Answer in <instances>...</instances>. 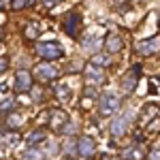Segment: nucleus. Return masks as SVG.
<instances>
[{"label":"nucleus","instance_id":"16","mask_svg":"<svg viewBox=\"0 0 160 160\" xmlns=\"http://www.w3.org/2000/svg\"><path fill=\"white\" fill-rule=\"evenodd\" d=\"M22 160H45V154H43V149H38L37 145H32V148H28L22 154Z\"/></svg>","mask_w":160,"mask_h":160},{"label":"nucleus","instance_id":"30","mask_svg":"<svg viewBox=\"0 0 160 160\" xmlns=\"http://www.w3.org/2000/svg\"><path fill=\"white\" fill-rule=\"evenodd\" d=\"M13 0H0V9H4V7H9Z\"/></svg>","mask_w":160,"mask_h":160},{"label":"nucleus","instance_id":"5","mask_svg":"<svg viewBox=\"0 0 160 160\" xmlns=\"http://www.w3.org/2000/svg\"><path fill=\"white\" fill-rule=\"evenodd\" d=\"M160 51V37H149L137 43V53L139 56H156Z\"/></svg>","mask_w":160,"mask_h":160},{"label":"nucleus","instance_id":"18","mask_svg":"<svg viewBox=\"0 0 160 160\" xmlns=\"http://www.w3.org/2000/svg\"><path fill=\"white\" fill-rule=\"evenodd\" d=\"M92 64H96V66H109L111 64V56L109 53H94V58H92Z\"/></svg>","mask_w":160,"mask_h":160},{"label":"nucleus","instance_id":"8","mask_svg":"<svg viewBox=\"0 0 160 160\" xmlns=\"http://www.w3.org/2000/svg\"><path fill=\"white\" fill-rule=\"evenodd\" d=\"M32 90V75L28 73V71H17L15 75V92H19V94H26V92H30Z\"/></svg>","mask_w":160,"mask_h":160},{"label":"nucleus","instance_id":"12","mask_svg":"<svg viewBox=\"0 0 160 160\" xmlns=\"http://www.w3.org/2000/svg\"><path fill=\"white\" fill-rule=\"evenodd\" d=\"M45 137H47V130H45V128H34V130L28 132L26 143H28V148H32V145H37L41 141H45Z\"/></svg>","mask_w":160,"mask_h":160},{"label":"nucleus","instance_id":"17","mask_svg":"<svg viewBox=\"0 0 160 160\" xmlns=\"http://www.w3.org/2000/svg\"><path fill=\"white\" fill-rule=\"evenodd\" d=\"M22 122H24V118H22L19 113H15V111H11V113L7 115V126H9V130H17V128L22 126Z\"/></svg>","mask_w":160,"mask_h":160},{"label":"nucleus","instance_id":"15","mask_svg":"<svg viewBox=\"0 0 160 160\" xmlns=\"http://www.w3.org/2000/svg\"><path fill=\"white\" fill-rule=\"evenodd\" d=\"M81 47H83L86 51H90V53H98V49L102 47V38H98V37L86 38V41L81 43Z\"/></svg>","mask_w":160,"mask_h":160},{"label":"nucleus","instance_id":"1","mask_svg":"<svg viewBox=\"0 0 160 160\" xmlns=\"http://www.w3.org/2000/svg\"><path fill=\"white\" fill-rule=\"evenodd\" d=\"M120 109H122V98H120L118 94H113V92H105V94L98 98V111H100V115L109 118V115H115Z\"/></svg>","mask_w":160,"mask_h":160},{"label":"nucleus","instance_id":"4","mask_svg":"<svg viewBox=\"0 0 160 160\" xmlns=\"http://www.w3.org/2000/svg\"><path fill=\"white\" fill-rule=\"evenodd\" d=\"M130 120H132V113H120V115H115V118L111 120V126H109L111 137H113V139H120V137L126 135Z\"/></svg>","mask_w":160,"mask_h":160},{"label":"nucleus","instance_id":"22","mask_svg":"<svg viewBox=\"0 0 160 160\" xmlns=\"http://www.w3.org/2000/svg\"><path fill=\"white\" fill-rule=\"evenodd\" d=\"M26 37H28V38H37V37H38V28H37V24H30L28 28H26Z\"/></svg>","mask_w":160,"mask_h":160},{"label":"nucleus","instance_id":"28","mask_svg":"<svg viewBox=\"0 0 160 160\" xmlns=\"http://www.w3.org/2000/svg\"><path fill=\"white\" fill-rule=\"evenodd\" d=\"M62 0H43V4H45V7H47V9H53V7H56V4H60Z\"/></svg>","mask_w":160,"mask_h":160},{"label":"nucleus","instance_id":"32","mask_svg":"<svg viewBox=\"0 0 160 160\" xmlns=\"http://www.w3.org/2000/svg\"><path fill=\"white\" fill-rule=\"evenodd\" d=\"M88 160H90V158H88Z\"/></svg>","mask_w":160,"mask_h":160},{"label":"nucleus","instance_id":"6","mask_svg":"<svg viewBox=\"0 0 160 160\" xmlns=\"http://www.w3.org/2000/svg\"><path fill=\"white\" fill-rule=\"evenodd\" d=\"M79 22H81V17H79V13H77V11L66 13L64 19H62V28H64V32H66L68 37H77V32H79Z\"/></svg>","mask_w":160,"mask_h":160},{"label":"nucleus","instance_id":"23","mask_svg":"<svg viewBox=\"0 0 160 160\" xmlns=\"http://www.w3.org/2000/svg\"><path fill=\"white\" fill-rule=\"evenodd\" d=\"M66 92H68V90H66V86H58V88H56V96H58V98H62V100L68 96Z\"/></svg>","mask_w":160,"mask_h":160},{"label":"nucleus","instance_id":"13","mask_svg":"<svg viewBox=\"0 0 160 160\" xmlns=\"http://www.w3.org/2000/svg\"><path fill=\"white\" fill-rule=\"evenodd\" d=\"M122 158L124 160H143V152H141V148L137 143H132V145L122 149Z\"/></svg>","mask_w":160,"mask_h":160},{"label":"nucleus","instance_id":"10","mask_svg":"<svg viewBox=\"0 0 160 160\" xmlns=\"http://www.w3.org/2000/svg\"><path fill=\"white\" fill-rule=\"evenodd\" d=\"M96 154V143H94V139H90V137H81L79 139V156H83V158H92Z\"/></svg>","mask_w":160,"mask_h":160},{"label":"nucleus","instance_id":"26","mask_svg":"<svg viewBox=\"0 0 160 160\" xmlns=\"http://www.w3.org/2000/svg\"><path fill=\"white\" fill-rule=\"evenodd\" d=\"M7 68H9V58H4V56H2V58H0V75L4 73Z\"/></svg>","mask_w":160,"mask_h":160},{"label":"nucleus","instance_id":"3","mask_svg":"<svg viewBox=\"0 0 160 160\" xmlns=\"http://www.w3.org/2000/svg\"><path fill=\"white\" fill-rule=\"evenodd\" d=\"M139 79H141V66L135 64L126 75H122V79H120V90H122L124 94H132L137 90V86H139Z\"/></svg>","mask_w":160,"mask_h":160},{"label":"nucleus","instance_id":"20","mask_svg":"<svg viewBox=\"0 0 160 160\" xmlns=\"http://www.w3.org/2000/svg\"><path fill=\"white\" fill-rule=\"evenodd\" d=\"M60 132H62V135H75V132H77V126H75L73 122H66L60 128Z\"/></svg>","mask_w":160,"mask_h":160},{"label":"nucleus","instance_id":"7","mask_svg":"<svg viewBox=\"0 0 160 160\" xmlns=\"http://www.w3.org/2000/svg\"><path fill=\"white\" fill-rule=\"evenodd\" d=\"M34 75H37L38 79H43V81H53L56 77H58V68L51 64V62H41L34 66Z\"/></svg>","mask_w":160,"mask_h":160},{"label":"nucleus","instance_id":"29","mask_svg":"<svg viewBox=\"0 0 160 160\" xmlns=\"http://www.w3.org/2000/svg\"><path fill=\"white\" fill-rule=\"evenodd\" d=\"M11 107H13V100H7L4 105H0V111H9Z\"/></svg>","mask_w":160,"mask_h":160},{"label":"nucleus","instance_id":"25","mask_svg":"<svg viewBox=\"0 0 160 160\" xmlns=\"http://www.w3.org/2000/svg\"><path fill=\"white\" fill-rule=\"evenodd\" d=\"M148 160H160V148L152 149V152L148 154Z\"/></svg>","mask_w":160,"mask_h":160},{"label":"nucleus","instance_id":"31","mask_svg":"<svg viewBox=\"0 0 160 160\" xmlns=\"http://www.w3.org/2000/svg\"><path fill=\"white\" fill-rule=\"evenodd\" d=\"M107 160H122V158H107Z\"/></svg>","mask_w":160,"mask_h":160},{"label":"nucleus","instance_id":"21","mask_svg":"<svg viewBox=\"0 0 160 160\" xmlns=\"http://www.w3.org/2000/svg\"><path fill=\"white\" fill-rule=\"evenodd\" d=\"M34 0H13L11 2V7L13 9H26V7H30Z\"/></svg>","mask_w":160,"mask_h":160},{"label":"nucleus","instance_id":"9","mask_svg":"<svg viewBox=\"0 0 160 160\" xmlns=\"http://www.w3.org/2000/svg\"><path fill=\"white\" fill-rule=\"evenodd\" d=\"M83 75H86V79L90 81V83H102V81H105L102 68L96 66V64H88L86 68H83Z\"/></svg>","mask_w":160,"mask_h":160},{"label":"nucleus","instance_id":"2","mask_svg":"<svg viewBox=\"0 0 160 160\" xmlns=\"http://www.w3.org/2000/svg\"><path fill=\"white\" fill-rule=\"evenodd\" d=\"M37 53L43 58V60H58L64 56V49H62L60 43H56V41H43V43H37Z\"/></svg>","mask_w":160,"mask_h":160},{"label":"nucleus","instance_id":"24","mask_svg":"<svg viewBox=\"0 0 160 160\" xmlns=\"http://www.w3.org/2000/svg\"><path fill=\"white\" fill-rule=\"evenodd\" d=\"M56 152H58V145H51V143H47V145H45V152H43V154H45V156H53Z\"/></svg>","mask_w":160,"mask_h":160},{"label":"nucleus","instance_id":"27","mask_svg":"<svg viewBox=\"0 0 160 160\" xmlns=\"http://www.w3.org/2000/svg\"><path fill=\"white\" fill-rule=\"evenodd\" d=\"M86 96H90V98H96V88H94V86H86Z\"/></svg>","mask_w":160,"mask_h":160},{"label":"nucleus","instance_id":"11","mask_svg":"<svg viewBox=\"0 0 160 160\" xmlns=\"http://www.w3.org/2000/svg\"><path fill=\"white\" fill-rule=\"evenodd\" d=\"M105 47H107L109 53H118V51H122V47H124L122 37H120L118 32H111L109 37L105 38Z\"/></svg>","mask_w":160,"mask_h":160},{"label":"nucleus","instance_id":"14","mask_svg":"<svg viewBox=\"0 0 160 160\" xmlns=\"http://www.w3.org/2000/svg\"><path fill=\"white\" fill-rule=\"evenodd\" d=\"M19 139H22V137L17 135L15 130H2V132H0V143H2V145H17Z\"/></svg>","mask_w":160,"mask_h":160},{"label":"nucleus","instance_id":"19","mask_svg":"<svg viewBox=\"0 0 160 160\" xmlns=\"http://www.w3.org/2000/svg\"><path fill=\"white\" fill-rule=\"evenodd\" d=\"M64 152H66L68 156L79 154V141H75V139H66V141H64Z\"/></svg>","mask_w":160,"mask_h":160}]
</instances>
